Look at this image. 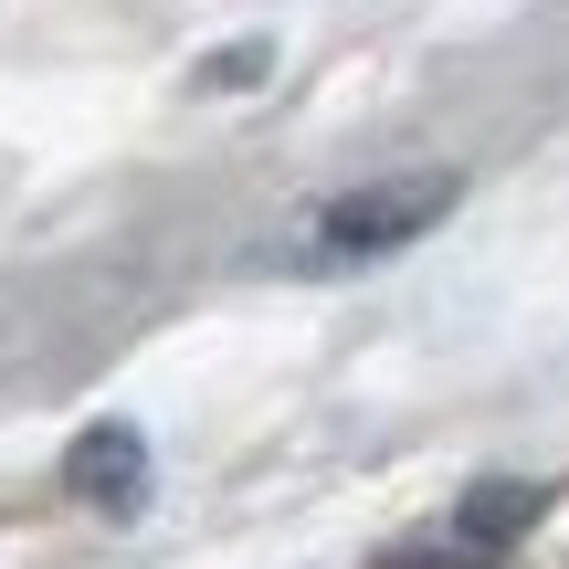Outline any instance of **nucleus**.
<instances>
[{
	"label": "nucleus",
	"instance_id": "obj_1",
	"mask_svg": "<svg viewBox=\"0 0 569 569\" xmlns=\"http://www.w3.org/2000/svg\"><path fill=\"white\" fill-rule=\"evenodd\" d=\"M453 201H465V180H453V169H422V180H369V190H348V201H327L317 222H306V243H317L327 264H369V253L422 243Z\"/></svg>",
	"mask_w": 569,
	"mask_h": 569
},
{
	"label": "nucleus",
	"instance_id": "obj_2",
	"mask_svg": "<svg viewBox=\"0 0 569 569\" xmlns=\"http://www.w3.org/2000/svg\"><path fill=\"white\" fill-rule=\"evenodd\" d=\"M528 528H538V486H475L443 528H422L411 549H390V569H496Z\"/></svg>",
	"mask_w": 569,
	"mask_h": 569
},
{
	"label": "nucleus",
	"instance_id": "obj_3",
	"mask_svg": "<svg viewBox=\"0 0 569 569\" xmlns=\"http://www.w3.org/2000/svg\"><path fill=\"white\" fill-rule=\"evenodd\" d=\"M63 486H74L96 517H138V507H148V432H138V422H96V432H74V453H63Z\"/></svg>",
	"mask_w": 569,
	"mask_h": 569
},
{
	"label": "nucleus",
	"instance_id": "obj_4",
	"mask_svg": "<svg viewBox=\"0 0 569 569\" xmlns=\"http://www.w3.org/2000/svg\"><path fill=\"white\" fill-rule=\"evenodd\" d=\"M264 74V42H243V53H211V84H253Z\"/></svg>",
	"mask_w": 569,
	"mask_h": 569
}]
</instances>
